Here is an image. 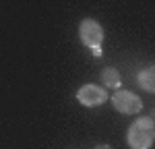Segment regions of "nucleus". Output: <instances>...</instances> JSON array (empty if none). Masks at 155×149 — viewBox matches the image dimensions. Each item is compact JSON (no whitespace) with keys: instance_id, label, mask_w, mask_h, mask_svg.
Segmentation results:
<instances>
[{"instance_id":"1","label":"nucleus","mask_w":155,"mask_h":149,"mask_svg":"<svg viewBox=\"0 0 155 149\" xmlns=\"http://www.w3.org/2000/svg\"><path fill=\"white\" fill-rule=\"evenodd\" d=\"M153 120L151 118H139L137 122H132L128 126V133H126V141L132 149H149L153 143Z\"/></svg>"},{"instance_id":"2","label":"nucleus","mask_w":155,"mask_h":149,"mask_svg":"<svg viewBox=\"0 0 155 149\" xmlns=\"http://www.w3.org/2000/svg\"><path fill=\"white\" fill-rule=\"evenodd\" d=\"M79 37L87 48H99L104 41V29L95 19H83V23L79 27Z\"/></svg>"},{"instance_id":"3","label":"nucleus","mask_w":155,"mask_h":149,"mask_svg":"<svg viewBox=\"0 0 155 149\" xmlns=\"http://www.w3.org/2000/svg\"><path fill=\"white\" fill-rule=\"evenodd\" d=\"M112 104L122 114H137V112L143 108V101H141L139 95H134L130 91H122V89L112 95Z\"/></svg>"},{"instance_id":"4","label":"nucleus","mask_w":155,"mask_h":149,"mask_svg":"<svg viewBox=\"0 0 155 149\" xmlns=\"http://www.w3.org/2000/svg\"><path fill=\"white\" fill-rule=\"evenodd\" d=\"M107 98V93L101 89V87L97 85H83L79 91H77V99L83 104V106H99V104H104Z\"/></svg>"},{"instance_id":"5","label":"nucleus","mask_w":155,"mask_h":149,"mask_svg":"<svg viewBox=\"0 0 155 149\" xmlns=\"http://www.w3.org/2000/svg\"><path fill=\"white\" fill-rule=\"evenodd\" d=\"M139 85L143 87L145 91H149V93L155 91V68L153 66H149L143 73H139Z\"/></svg>"},{"instance_id":"6","label":"nucleus","mask_w":155,"mask_h":149,"mask_svg":"<svg viewBox=\"0 0 155 149\" xmlns=\"http://www.w3.org/2000/svg\"><path fill=\"white\" fill-rule=\"evenodd\" d=\"M101 79H104V83H106V87H120V74L116 68H104L101 71Z\"/></svg>"},{"instance_id":"7","label":"nucleus","mask_w":155,"mask_h":149,"mask_svg":"<svg viewBox=\"0 0 155 149\" xmlns=\"http://www.w3.org/2000/svg\"><path fill=\"white\" fill-rule=\"evenodd\" d=\"M95 149H112V147H110V145H97Z\"/></svg>"}]
</instances>
